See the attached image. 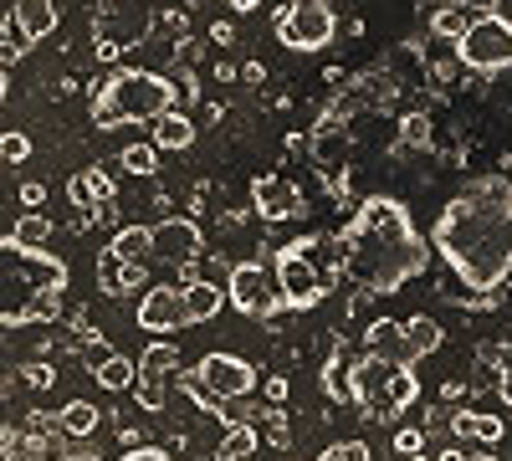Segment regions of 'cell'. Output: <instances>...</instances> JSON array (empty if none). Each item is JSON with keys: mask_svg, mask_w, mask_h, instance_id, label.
Listing matches in <instances>:
<instances>
[{"mask_svg": "<svg viewBox=\"0 0 512 461\" xmlns=\"http://www.w3.org/2000/svg\"><path fill=\"white\" fill-rule=\"evenodd\" d=\"M98 385H103V390H134V385H139V364L123 359V354L103 359V364H98Z\"/></svg>", "mask_w": 512, "mask_h": 461, "instance_id": "28", "label": "cell"}, {"mask_svg": "<svg viewBox=\"0 0 512 461\" xmlns=\"http://www.w3.org/2000/svg\"><path fill=\"white\" fill-rule=\"evenodd\" d=\"M405 339H410V359H425V354L441 349V323L425 318V313H415V318L405 323Z\"/></svg>", "mask_w": 512, "mask_h": 461, "instance_id": "25", "label": "cell"}, {"mask_svg": "<svg viewBox=\"0 0 512 461\" xmlns=\"http://www.w3.org/2000/svg\"><path fill=\"white\" fill-rule=\"evenodd\" d=\"M6 21L21 31L26 47H36V41H47V36L57 31L62 11H57V0H11V6H6Z\"/></svg>", "mask_w": 512, "mask_h": 461, "instance_id": "16", "label": "cell"}, {"mask_svg": "<svg viewBox=\"0 0 512 461\" xmlns=\"http://www.w3.org/2000/svg\"><path fill=\"white\" fill-rule=\"evenodd\" d=\"M226 298L241 318H277L287 308L282 292H272V277L262 272V262H236L226 277Z\"/></svg>", "mask_w": 512, "mask_h": 461, "instance_id": "10", "label": "cell"}, {"mask_svg": "<svg viewBox=\"0 0 512 461\" xmlns=\"http://www.w3.org/2000/svg\"><path fill=\"white\" fill-rule=\"evenodd\" d=\"M472 21H477V16H472V11H461L456 0H451V6H441V11H431V31H436L441 41H451V47L466 36V26H472Z\"/></svg>", "mask_w": 512, "mask_h": 461, "instance_id": "27", "label": "cell"}, {"mask_svg": "<svg viewBox=\"0 0 512 461\" xmlns=\"http://www.w3.org/2000/svg\"><path fill=\"white\" fill-rule=\"evenodd\" d=\"M318 461H369V446H364V441H338V446H328Z\"/></svg>", "mask_w": 512, "mask_h": 461, "instance_id": "36", "label": "cell"}, {"mask_svg": "<svg viewBox=\"0 0 512 461\" xmlns=\"http://www.w3.org/2000/svg\"><path fill=\"white\" fill-rule=\"evenodd\" d=\"M323 390H328V400H354V385H349V369L338 364V359H333V364L323 369Z\"/></svg>", "mask_w": 512, "mask_h": 461, "instance_id": "33", "label": "cell"}, {"mask_svg": "<svg viewBox=\"0 0 512 461\" xmlns=\"http://www.w3.org/2000/svg\"><path fill=\"white\" fill-rule=\"evenodd\" d=\"M436 257L461 287L492 292L512 277V180L482 175L466 185L431 226Z\"/></svg>", "mask_w": 512, "mask_h": 461, "instance_id": "1", "label": "cell"}, {"mask_svg": "<svg viewBox=\"0 0 512 461\" xmlns=\"http://www.w3.org/2000/svg\"><path fill=\"white\" fill-rule=\"evenodd\" d=\"M0 159H6V164H26V159H31V139L16 134V129L0 134Z\"/></svg>", "mask_w": 512, "mask_h": 461, "instance_id": "34", "label": "cell"}, {"mask_svg": "<svg viewBox=\"0 0 512 461\" xmlns=\"http://www.w3.org/2000/svg\"><path fill=\"white\" fill-rule=\"evenodd\" d=\"M472 461H497V456H492V451H477V456H472Z\"/></svg>", "mask_w": 512, "mask_h": 461, "instance_id": "47", "label": "cell"}, {"mask_svg": "<svg viewBox=\"0 0 512 461\" xmlns=\"http://www.w3.org/2000/svg\"><path fill=\"white\" fill-rule=\"evenodd\" d=\"M57 461H98L93 451H72V456H57Z\"/></svg>", "mask_w": 512, "mask_h": 461, "instance_id": "45", "label": "cell"}, {"mask_svg": "<svg viewBox=\"0 0 512 461\" xmlns=\"http://www.w3.org/2000/svg\"><path fill=\"white\" fill-rule=\"evenodd\" d=\"M349 385H354V405L364 410V421H395L420 400V380H415V364L400 359H384V354H359L349 364Z\"/></svg>", "mask_w": 512, "mask_h": 461, "instance_id": "5", "label": "cell"}, {"mask_svg": "<svg viewBox=\"0 0 512 461\" xmlns=\"http://www.w3.org/2000/svg\"><path fill=\"white\" fill-rule=\"evenodd\" d=\"M149 31H154V11L144 0H98L93 6V41L103 62L134 52L139 41H149Z\"/></svg>", "mask_w": 512, "mask_h": 461, "instance_id": "6", "label": "cell"}, {"mask_svg": "<svg viewBox=\"0 0 512 461\" xmlns=\"http://www.w3.org/2000/svg\"><path fill=\"white\" fill-rule=\"evenodd\" d=\"M149 144H159V149H190V144H195V123H190L185 113L169 108L164 118H154V139H149Z\"/></svg>", "mask_w": 512, "mask_h": 461, "instance_id": "24", "label": "cell"}, {"mask_svg": "<svg viewBox=\"0 0 512 461\" xmlns=\"http://www.w3.org/2000/svg\"><path fill=\"white\" fill-rule=\"evenodd\" d=\"M200 246H205V236H200V226H195L190 216H164V221L154 226V257L169 262V267L200 262Z\"/></svg>", "mask_w": 512, "mask_h": 461, "instance_id": "15", "label": "cell"}, {"mask_svg": "<svg viewBox=\"0 0 512 461\" xmlns=\"http://www.w3.org/2000/svg\"><path fill=\"white\" fill-rule=\"evenodd\" d=\"M308 251H313V241H287V246L277 251V292H282V303H287L292 313L318 308L323 292H328Z\"/></svg>", "mask_w": 512, "mask_h": 461, "instance_id": "8", "label": "cell"}, {"mask_svg": "<svg viewBox=\"0 0 512 461\" xmlns=\"http://www.w3.org/2000/svg\"><path fill=\"white\" fill-rule=\"evenodd\" d=\"M41 200H47V185H41V180H26V185H21V205H31V211H36Z\"/></svg>", "mask_w": 512, "mask_h": 461, "instance_id": "40", "label": "cell"}, {"mask_svg": "<svg viewBox=\"0 0 512 461\" xmlns=\"http://www.w3.org/2000/svg\"><path fill=\"white\" fill-rule=\"evenodd\" d=\"M251 205L262 221H297L308 216V195L297 190L287 175H256L251 180Z\"/></svg>", "mask_w": 512, "mask_h": 461, "instance_id": "12", "label": "cell"}, {"mask_svg": "<svg viewBox=\"0 0 512 461\" xmlns=\"http://www.w3.org/2000/svg\"><path fill=\"white\" fill-rule=\"evenodd\" d=\"M221 303H231V298H221L216 282H185V313H190V323H210L221 313Z\"/></svg>", "mask_w": 512, "mask_h": 461, "instance_id": "22", "label": "cell"}, {"mask_svg": "<svg viewBox=\"0 0 512 461\" xmlns=\"http://www.w3.org/2000/svg\"><path fill=\"white\" fill-rule=\"evenodd\" d=\"M436 246H425V236L415 231L405 200L395 195H369L359 200V211L338 231V267H344L364 292H400L405 282H415L431 262Z\"/></svg>", "mask_w": 512, "mask_h": 461, "instance_id": "2", "label": "cell"}, {"mask_svg": "<svg viewBox=\"0 0 512 461\" xmlns=\"http://www.w3.org/2000/svg\"><path fill=\"white\" fill-rule=\"evenodd\" d=\"M98 405H88V400H72V405H62V415H57V431L62 436H72V441H88L93 431H98Z\"/></svg>", "mask_w": 512, "mask_h": 461, "instance_id": "23", "label": "cell"}, {"mask_svg": "<svg viewBox=\"0 0 512 461\" xmlns=\"http://www.w3.org/2000/svg\"><path fill=\"white\" fill-rule=\"evenodd\" d=\"M0 262H6V308H0V328H26V323L57 318L62 292L72 282L62 257H52L47 246H16L6 236L0 241Z\"/></svg>", "mask_w": 512, "mask_h": 461, "instance_id": "3", "label": "cell"}, {"mask_svg": "<svg viewBox=\"0 0 512 461\" xmlns=\"http://www.w3.org/2000/svg\"><path fill=\"white\" fill-rule=\"evenodd\" d=\"M195 374H200V385L210 395H221V400H246L256 390V369L241 354H205L195 364Z\"/></svg>", "mask_w": 512, "mask_h": 461, "instance_id": "11", "label": "cell"}, {"mask_svg": "<svg viewBox=\"0 0 512 461\" xmlns=\"http://www.w3.org/2000/svg\"><path fill=\"white\" fill-rule=\"evenodd\" d=\"M262 395H267L272 405H287V380H282V374H267V380H262Z\"/></svg>", "mask_w": 512, "mask_h": 461, "instance_id": "38", "label": "cell"}, {"mask_svg": "<svg viewBox=\"0 0 512 461\" xmlns=\"http://www.w3.org/2000/svg\"><path fill=\"white\" fill-rule=\"evenodd\" d=\"M461 11H472V16H497V6L502 0H456Z\"/></svg>", "mask_w": 512, "mask_h": 461, "instance_id": "41", "label": "cell"}, {"mask_svg": "<svg viewBox=\"0 0 512 461\" xmlns=\"http://www.w3.org/2000/svg\"><path fill=\"white\" fill-rule=\"evenodd\" d=\"M47 236H52V221L47 216H16V231H11L16 246H41Z\"/></svg>", "mask_w": 512, "mask_h": 461, "instance_id": "31", "label": "cell"}, {"mask_svg": "<svg viewBox=\"0 0 512 461\" xmlns=\"http://www.w3.org/2000/svg\"><path fill=\"white\" fill-rule=\"evenodd\" d=\"M451 431H456V436H472V441H482V446H497V441L507 436V426L497 421V415H487V410H456V415H451Z\"/></svg>", "mask_w": 512, "mask_h": 461, "instance_id": "20", "label": "cell"}, {"mask_svg": "<svg viewBox=\"0 0 512 461\" xmlns=\"http://www.w3.org/2000/svg\"><path fill=\"white\" fill-rule=\"evenodd\" d=\"M139 328L144 333H180L190 328V313H185V287H169V282H154L144 298H139Z\"/></svg>", "mask_w": 512, "mask_h": 461, "instance_id": "13", "label": "cell"}, {"mask_svg": "<svg viewBox=\"0 0 512 461\" xmlns=\"http://www.w3.org/2000/svg\"><path fill=\"white\" fill-rule=\"evenodd\" d=\"M456 62L477 77H497L512 67V21L507 16H477L456 41Z\"/></svg>", "mask_w": 512, "mask_h": 461, "instance_id": "7", "label": "cell"}, {"mask_svg": "<svg viewBox=\"0 0 512 461\" xmlns=\"http://www.w3.org/2000/svg\"><path fill=\"white\" fill-rule=\"evenodd\" d=\"M441 395H446V400H461V395H466V385H461V380H446V390H441Z\"/></svg>", "mask_w": 512, "mask_h": 461, "instance_id": "42", "label": "cell"}, {"mask_svg": "<svg viewBox=\"0 0 512 461\" xmlns=\"http://www.w3.org/2000/svg\"><path fill=\"white\" fill-rule=\"evenodd\" d=\"M256 421H262V426H267V441H272L277 451H287V446H292V431H287V415H282V405H272V410H262V415H256Z\"/></svg>", "mask_w": 512, "mask_h": 461, "instance_id": "32", "label": "cell"}, {"mask_svg": "<svg viewBox=\"0 0 512 461\" xmlns=\"http://www.w3.org/2000/svg\"><path fill=\"white\" fill-rule=\"evenodd\" d=\"M436 461H472V456H461V451H441Z\"/></svg>", "mask_w": 512, "mask_h": 461, "instance_id": "46", "label": "cell"}, {"mask_svg": "<svg viewBox=\"0 0 512 461\" xmlns=\"http://www.w3.org/2000/svg\"><path fill=\"white\" fill-rule=\"evenodd\" d=\"M226 6H231V11H241V16H246V11H256V6H262V0H226Z\"/></svg>", "mask_w": 512, "mask_h": 461, "instance_id": "43", "label": "cell"}, {"mask_svg": "<svg viewBox=\"0 0 512 461\" xmlns=\"http://www.w3.org/2000/svg\"><path fill=\"white\" fill-rule=\"evenodd\" d=\"M67 200L77 205V211H93L98 200H113V175L103 170V164H88V170H77L67 180Z\"/></svg>", "mask_w": 512, "mask_h": 461, "instance_id": "18", "label": "cell"}, {"mask_svg": "<svg viewBox=\"0 0 512 461\" xmlns=\"http://www.w3.org/2000/svg\"><path fill=\"white\" fill-rule=\"evenodd\" d=\"M364 349L384 354V359H400V364H415L410 359V339H405V323H395V318H374L369 333H364Z\"/></svg>", "mask_w": 512, "mask_h": 461, "instance_id": "19", "label": "cell"}, {"mask_svg": "<svg viewBox=\"0 0 512 461\" xmlns=\"http://www.w3.org/2000/svg\"><path fill=\"white\" fill-rule=\"evenodd\" d=\"M180 88L159 72H144V67H118L108 82H98L93 98H88V113L98 129H123V123H154L175 108Z\"/></svg>", "mask_w": 512, "mask_h": 461, "instance_id": "4", "label": "cell"}, {"mask_svg": "<svg viewBox=\"0 0 512 461\" xmlns=\"http://www.w3.org/2000/svg\"><path fill=\"white\" fill-rule=\"evenodd\" d=\"M118 164H123L128 175H154L159 170V144H128L118 154Z\"/></svg>", "mask_w": 512, "mask_h": 461, "instance_id": "29", "label": "cell"}, {"mask_svg": "<svg viewBox=\"0 0 512 461\" xmlns=\"http://www.w3.org/2000/svg\"><path fill=\"white\" fill-rule=\"evenodd\" d=\"M180 390H185L200 410H210V415H226V405H231V400H221V395H210V390L200 385V374H195V369H180Z\"/></svg>", "mask_w": 512, "mask_h": 461, "instance_id": "30", "label": "cell"}, {"mask_svg": "<svg viewBox=\"0 0 512 461\" xmlns=\"http://www.w3.org/2000/svg\"><path fill=\"white\" fill-rule=\"evenodd\" d=\"M180 369H185V364H180V349L164 344V339H154V344L139 354V385H134L139 405H144V410H159V405H164V380H169V374H180Z\"/></svg>", "mask_w": 512, "mask_h": 461, "instance_id": "14", "label": "cell"}, {"mask_svg": "<svg viewBox=\"0 0 512 461\" xmlns=\"http://www.w3.org/2000/svg\"><path fill=\"white\" fill-rule=\"evenodd\" d=\"M118 461H169V451H159V446H134V451H123Z\"/></svg>", "mask_w": 512, "mask_h": 461, "instance_id": "39", "label": "cell"}, {"mask_svg": "<svg viewBox=\"0 0 512 461\" xmlns=\"http://www.w3.org/2000/svg\"><path fill=\"white\" fill-rule=\"evenodd\" d=\"M400 134H405V144H431V118H425V113H410V118L400 123Z\"/></svg>", "mask_w": 512, "mask_h": 461, "instance_id": "37", "label": "cell"}, {"mask_svg": "<svg viewBox=\"0 0 512 461\" xmlns=\"http://www.w3.org/2000/svg\"><path fill=\"white\" fill-rule=\"evenodd\" d=\"M98 287L103 292H149V267L144 262H123V257H113V251H103L98 257Z\"/></svg>", "mask_w": 512, "mask_h": 461, "instance_id": "17", "label": "cell"}, {"mask_svg": "<svg viewBox=\"0 0 512 461\" xmlns=\"http://www.w3.org/2000/svg\"><path fill=\"white\" fill-rule=\"evenodd\" d=\"M497 390H502V400L512 405V374H502V385H497Z\"/></svg>", "mask_w": 512, "mask_h": 461, "instance_id": "44", "label": "cell"}, {"mask_svg": "<svg viewBox=\"0 0 512 461\" xmlns=\"http://www.w3.org/2000/svg\"><path fill=\"white\" fill-rule=\"evenodd\" d=\"M108 251H113V257H123V262L154 257V226H118L113 241H108Z\"/></svg>", "mask_w": 512, "mask_h": 461, "instance_id": "21", "label": "cell"}, {"mask_svg": "<svg viewBox=\"0 0 512 461\" xmlns=\"http://www.w3.org/2000/svg\"><path fill=\"white\" fill-rule=\"evenodd\" d=\"M395 451L400 456H425V431L420 426H400L395 431Z\"/></svg>", "mask_w": 512, "mask_h": 461, "instance_id": "35", "label": "cell"}, {"mask_svg": "<svg viewBox=\"0 0 512 461\" xmlns=\"http://www.w3.org/2000/svg\"><path fill=\"white\" fill-rule=\"evenodd\" d=\"M256 446H262V436H256V426L251 421H236L231 431H226V441H221V451H216V461H246Z\"/></svg>", "mask_w": 512, "mask_h": 461, "instance_id": "26", "label": "cell"}, {"mask_svg": "<svg viewBox=\"0 0 512 461\" xmlns=\"http://www.w3.org/2000/svg\"><path fill=\"white\" fill-rule=\"evenodd\" d=\"M338 36V16L323 0H292L287 11H277V41L287 52H323Z\"/></svg>", "mask_w": 512, "mask_h": 461, "instance_id": "9", "label": "cell"}]
</instances>
